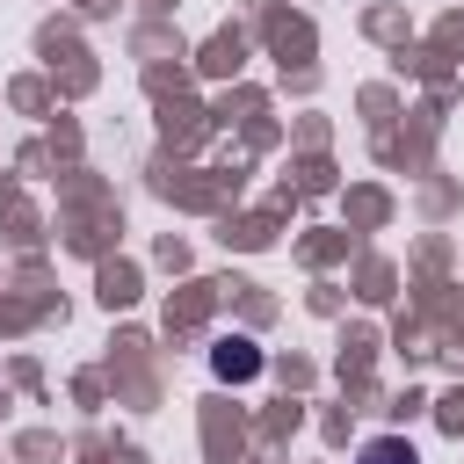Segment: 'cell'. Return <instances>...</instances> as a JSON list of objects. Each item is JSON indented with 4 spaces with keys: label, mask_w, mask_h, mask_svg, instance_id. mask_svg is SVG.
Returning <instances> with one entry per match:
<instances>
[{
    "label": "cell",
    "mask_w": 464,
    "mask_h": 464,
    "mask_svg": "<svg viewBox=\"0 0 464 464\" xmlns=\"http://www.w3.org/2000/svg\"><path fill=\"white\" fill-rule=\"evenodd\" d=\"M254 370H261L254 341H225V348H218V377H254Z\"/></svg>",
    "instance_id": "cell-1"
},
{
    "label": "cell",
    "mask_w": 464,
    "mask_h": 464,
    "mask_svg": "<svg viewBox=\"0 0 464 464\" xmlns=\"http://www.w3.org/2000/svg\"><path fill=\"white\" fill-rule=\"evenodd\" d=\"M355 464H420V457H413V442L377 435V442H362V457H355Z\"/></svg>",
    "instance_id": "cell-2"
}]
</instances>
